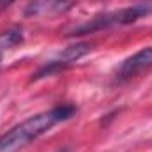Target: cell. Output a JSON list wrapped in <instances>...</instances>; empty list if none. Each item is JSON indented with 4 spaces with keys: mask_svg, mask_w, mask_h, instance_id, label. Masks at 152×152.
Wrapping results in <instances>:
<instances>
[{
    "mask_svg": "<svg viewBox=\"0 0 152 152\" xmlns=\"http://www.w3.org/2000/svg\"><path fill=\"white\" fill-rule=\"evenodd\" d=\"M152 14V5H133V7H126V9H118L112 12H103L94 16L92 20L85 21L83 25L76 27L71 36H83V34H94L97 30L103 28H110V27H120V25H131L134 21H138L143 16Z\"/></svg>",
    "mask_w": 152,
    "mask_h": 152,
    "instance_id": "cell-2",
    "label": "cell"
},
{
    "mask_svg": "<svg viewBox=\"0 0 152 152\" xmlns=\"http://www.w3.org/2000/svg\"><path fill=\"white\" fill-rule=\"evenodd\" d=\"M23 42V28L12 27L0 34V48H14Z\"/></svg>",
    "mask_w": 152,
    "mask_h": 152,
    "instance_id": "cell-5",
    "label": "cell"
},
{
    "mask_svg": "<svg viewBox=\"0 0 152 152\" xmlns=\"http://www.w3.org/2000/svg\"><path fill=\"white\" fill-rule=\"evenodd\" d=\"M58 0H30L27 9H25V14L27 16H37V14H42L46 11H50Z\"/></svg>",
    "mask_w": 152,
    "mask_h": 152,
    "instance_id": "cell-6",
    "label": "cell"
},
{
    "mask_svg": "<svg viewBox=\"0 0 152 152\" xmlns=\"http://www.w3.org/2000/svg\"><path fill=\"white\" fill-rule=\"evenodd\" d=\"M88 50H90V44H85V42L66 48L58 57H55L53 60H50L48 64H44L37 73L34 75L32 80H41V78H46V76L53 75V73H58V71L69 67L71 64H75L76 60H80L85 53H88Z\"/></svg>",
    "mask_w": 152,
    "mask_h": 152,
    "instance_id": "cell-3",
    "label": "cell"
},
{
    "mask_svg": "<svg viewBox=\"0 0 152 152\" xmlns=\"http://www.w3.org/2000/svg\"><path fill=\"white\" fill-rule=\"evenodd\" d=\"M0 62H2V53H0Z\"/></svg>",
    "mask_w": 152,
    "mask_h": 152,
    "instance_id": "cell-9",
    "label": "cell"
},
{
    "mask_svg": "<svg viewBox=\"0 0 152 152\" xmlns=\"http://www.w3.org/2000/svg\"><path fill=\"white\" fill-rule=\"evenodd\" d=\"M12 2H16V0H0V11H5Z\"/></svg>",
    "mask_w": 152,
    "mask_h": 152,
    "instance_id": "cell-7",
    "label": "cell"
},
{
    "mask_svg": "<svg viewBox=\"0 0 152 152\" xmlns=\"http://www.w3.org/2000/svg\"><path fill=\"white\" fill-rule=\"evenodd\" d=\"M149 67H152V46L143 48V50L136 51L134 55H131L129 58H126L117 71V80L118 81L129 80V78L136 76L138 73H142Z\"/></svg>",
    "mask_w": 152,
    "mask_h": 152,
    "instance_id": "cell-4",
    "label": "cell"
},
{
    "mask_svg": "<svg viewBox=\"0 0 152 152\" xmlns=\"http://www.w3.org/2000/svg\"><path fill=\"white\" fill-rule=\"evenodd\" d=\"M57 152H71L69 149H60V151H57Z\"/></svg>",
    "mask_w": 152,
    "mask_h": 152,
    "instance_id": "cell-8",
    "label": "cell"
},
{
    "mask_svg": "<svg viewBox=\"0 0 152 152\" xmlns=\"http://www.w3.org/2000/svg\"><path fill=\"white\" fill-rule=\"evenodd\" d=\"M75 113L76 108L73 104H60V106H55L48 112H42V113H37L27 120H23L21 124L14 126L9 133L0 136V152H12L25 147L27 143L34 142L42 133L50 131L57 124L69 120Z\"/></svg>",
    "mask_w": 152,
    "mask_h": 152,
    "instance_id": "cell-1",
    "label": "cell"
}]
</instances>
